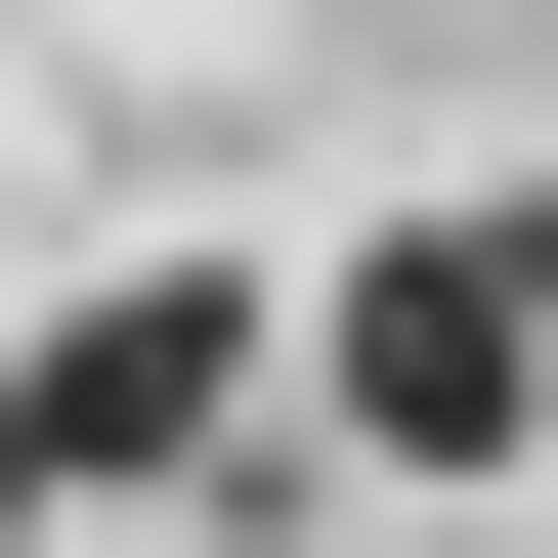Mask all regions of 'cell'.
I'll list each match as a JSON object with an SVG mask.
<instances>
[{"instance_id": "obj_1", "label": "cell", "mask_w": 558, "mask_h": 558, "mask_svg": "<svg viewBox=\"0 0 558 558\" xmlns=\"http://www.w3.org/2000/svg\"><path fill=\"white\" fill-rule=\"evenodd\" d=\"M301 387H344L387 473H515V429H558V215H387V258L301 301Z\"/></svg>"}, {"instance_id": "obj_2", "label": "cell", "mask_w": 558, "mask_h": 558, "mask_svg": "<svg viewBox=\"0 0 558 558\" xmlns=\"http://www.w3.org/2000/svg\"><path fill=\"white\" fill-rule=\"evenodd\" d=\"M258 387H301V301H258V258H86V301H44V387H0V473L130 515V473H215Z\"/></svg>"}]
</instances>
